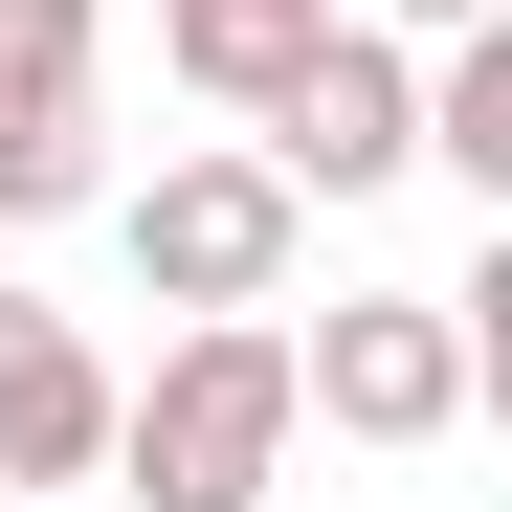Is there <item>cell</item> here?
I'll return each mask as SVG.
<instances>
[{
    "instance_id": "4",
    "label": "cell",
    "mask_w": 512,
    "mask_h": 512,
    "mask_svg": "<svg viewBox=\"0 0 512 512\" xmlns=\"http://www.w3.org/2000/svg\"><path fill=\"white\" fill-rule=\"evenodd\" d=\"M401 156H423V67L334 0V23L268 67V179H290V201H357V179H401Z\"/></svg>"
},
{
    "instance_id": "1",
    "label": "cell",
    "mask_w": 512,
    "mask_h": 512,
    "mask_svg": "<svg viewBox=\"0 0 512 512\" xmlns=\"http://www.w3.org/2000/svg\"><path fill=\"white\" fill-rule=\"evenodd\" d=\"M112 468H134V512H268V468H290V334L268 312H179V357L112 379Z\"/></svg>"
},
{
    "instance_id": "5",
    "label": "cell",
    "mask_w": 512,
    "mask_h": 512,
    "mask_svg": "<svg viewBox=\"0 0 512 512\" xmlns=\"http://www.w3.org/2000/svg\"><path fill=\"white\" fill-rule=\"evenodd\" d=\"M112 468V357L45 290H0V490H90Z\"/></svg>"
},
{
    "instance_id": "8",
    "label": "cell",
    "mask_w": 512,
    "mask_h": 512,
    "mask_svg": "<svg viewBox=\"0 0 512 512\" xmlns=\"http://www.w3.org/2000/svg\"><path fill=\"white\" fill-rule=\"evenodd\" d=\"M423 156L512 201V23H446V67H423Z\"/></svg>"
},
{
    "instance_id": "7",
    "label": "cell",
    "mask_w": 512,
    "mask_h": 512,
    "mask_svg": "<svg viewBox=\"0 0 512 512\" xmlns=\"http://www.w3.org/2000/svg\"><path fill=\"white\" fill-rule=\"evenodd\" d=\"M334 23V0H156V67H179L201 112H268V67Z\"/></svg>"
},
{
    "instance_id": "9",
    "label": "cell",
    "mask_w": 512,
    "mask_h": 512,
    "mask_svg": "<svg viewBox=\"0 0 512 512\" xmlns=\"http://www.w3.org/2000/svg\"><path fill=\"white\" fill-rule=\"evenodd\" d=\"M90 23L112 0H0V67H90Z\"/></svg>"
},
{
    "instance_id": "2",
    "label": "cell",
    "mask_w": 512,
    "mask_h": 512,
    "mask_svg": "<svg viewBox=\"0 0 512 512\" xmlns=\"http://www.w3.org/2000/svg\"><path fill=\"white\" fill-rule=\"evenodd\" d=\"M290 423H334V446H446L468 423V312L446 290H334V334H290Z\"/></svg>"
},
{
    "instance_id": "10",
    "label": "cell",
    "mask_w": 512,
    "mask_h": 512,
    "mask_svg": "<svg viewBox=\"0 0 512 512\" xmlns=\"http://www.w3.org/2000/svg\"><path fill=\"white\" fill-rule=\"evenodd\" d=\"M379 23H512V0H379Z\"/></svg>"
},
{
    "instance_id": "6",
    "label": "cell",
    "mask_w": 512,
    "mask_h": 512,
    "mask_svg": "<svg viewBox=\"0 0 512 512\" xmlns=\"http://www.w3.org/2000/svg\"><path fill=\"white\" fill-rule=\"evenodd\" d=\"M112 201V90L90 67H0V223H67Z\"/></svg>"
},
{
    "instance_id": "3",
    "label": "cell",
    "mask_w": 512,
    "mask_h": 512,
    "mask_svg": "<svg viewBox=\"0 0 512 512\" xmlns=\"http://www.w3.org/2000/svg\"><path fill=\"white\" fill-rule=\"evenodd\" d=\"M112 223H134V290H156V312H268L290 245H312V201L268 179V156H156Z\"/></svg>"
}]
</instances>
